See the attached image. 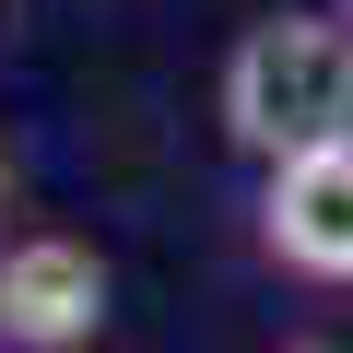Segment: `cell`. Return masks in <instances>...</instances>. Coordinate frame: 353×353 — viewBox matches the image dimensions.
<instances>
[{
	"label": "cell",
	"mask_w": 353,
	"mask_h": 353,
	"mask_svg": "<svg viewBox=\"0 0 353 353\" xmlns=\"http://www.w3.org/2000/svg\"><path fill=\"white\" fill-rule=\"evenodd\" d=\"M224 130L259 165L318 153V141H353V24H330V12L248 24L236 59H224Z\"/></svg>",
	"instance_id": "cell-1"
},
{
	"label": "cell",
	"mask_w": 353,
	"mask_h": 353,
	"mask_svg": "<svg viewBox=\"0 0 353 353\" xmlns=\"http://www.w3.org/2000/svg\"><path fill=\"white\" fill-rule=\"evenodd\" d=\"M259 248L306 283H341L353 294V141H318V153H283L271 189H259Z\"/></svg>",
	"instance_id": "cell-2"
},
{
	"label": "cell",
	"mask_w": 353,
	"mask_h": 353,
	"mask_svg": "<svg viewBox=\"0 0 353 353\" xmlns=\"http://www.w3.org/2000/svg\"><path fill=\"white\" fill-rule=\"evenodd\" d=\"M106 330V259L83 236H24L12 259H0V341L24 353H71Z\"/></svg>",
	"instance_id": "cell-3"
}]
</instances>
